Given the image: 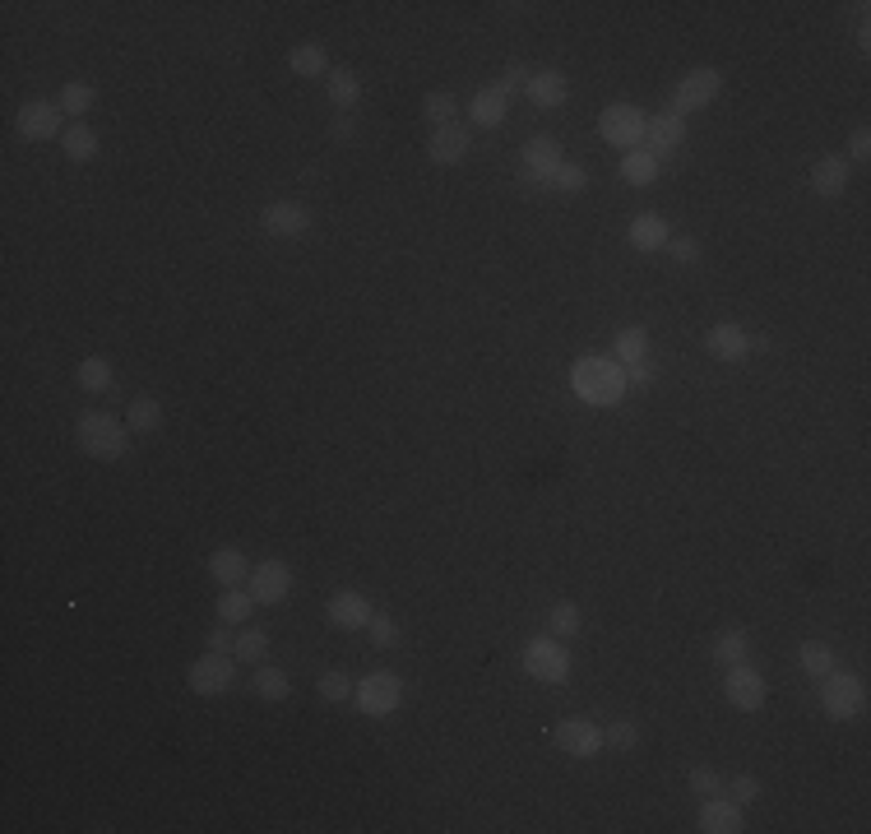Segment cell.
Segmentation results:
<instances>
[{"label": "cell", "mask_w": 871, "mask_h": 834, "mask_svg": "<svg viewBox=\"0 0 871 834\" xmlns=\"http://www.w3.org/2000/svg\"><path fill=\"white\" fill-rule=\"evenodd\" d=\"M468 144H473L468 126L464 121H450V126H441V130H431L427 135V158L436 167H455V163H464L468 158Z\"/></svg>", "instance_id": "17"}, {"label": "cell", "mask_w": 871, "mask_h": 834, "mask_svg": "<svg viewBox=\"0 0 871 834\" xmlns=\"http://www.w3.org/2000/svg\"><path fill=\"white\" fill-rule=\"evenodd\" d=\"M353 705H357V714H371V719L394 714V709L404 705V682H399V672H390V668L367 672V677L353 686Z\"/></svg>", "instance_id": "5"}, {"label": "cell", "mask_w": 871, "mask_h": 834, "mask_svg": "<svg viewBox=\"0 0 871 834\" xmlns=\"http://www.w3.org/2000/svg\"><path fill=\"white\" fill-rule=\"evenodd\" d=\"M746 658V631H719L714 635V663H723V668H733V663H742Z\"/></svg>", "instance_id": "40"}, {"label": "cell", "mask_w": 871, "mask_h": 834, "mask_svg": "<svg viewBox=\"0 0 871 834\" xmlns=\"http://www.w3.org/2000/svg\"><path fill=\"white\" fill-rule=\"evenodd\" d=\"M334 139H353V121H348V116H339V121H334Z\"/></svg>", "instance_id": "52"}, {"label": "cell", "mask_w": 871, "mask_h": 834, "mask_svg": "<svg viewBox=\"0 0 871 834\" xmlns=\"http://www.w3.org/2000/svg\"><path fill=\"white\" fill-rule=\"evenodd\" d=\"M682 139H686V121H682V116H672V112L649 116V126H644V144H649V153H654V158L672 153Z\"/></svg>", "instance_id": "21"}, {"label": "cell", "mask_w": 871, "mask_h": 834, "mask_svg": "<svg viewBox=\"0 0 871 834\" xmlns=\"http://www.w3.org/2000/svg\"><path fill=\"white\" fill-rule=\"evenodd\" d=\"M251 686H255V695H260V700H288V695H292V677L283 668H269V663H260V668H255Z\"/></svg>", "instance_id": "30"}, {"label": "cell", "mask_w": 871, "mask_h": 834, "mask_svg": "<svg viewBox=\"0 0 871 834\" xmlns=\"http://www.w3.org/2000/svg\"><path fill=\"white\" fill-rule=\"evenodd\" d=\"M65 112L56 107L51 98H28L19 112H14V130L24 139H33V144H42V139H61L65 135Z\"/></svg>", "instance_id": "10"}, {"label": "cell", "mask_w": 871, "mask_h": 834, "mask_svg": "<svg viewBox=\"0 0 871 834\" xmlns=\"http://www.w3.org/2000/svg\"><path fill=\"white\" fill-rule=\"evenodd\" d=\"M719 89H723L719 70H714V65H695V70H686V75L672 84V107H668V112L686 121V116L705 112L709 102L719 98Z\"/></svg>", "instance_id": "4"}, {"label": "cell", "mask_w": 871, "mask_h": 834, "mask_svg": "<svg viewBox=\"0 0 871 834\" xmlns=\"http://www.w3.org/2000/svg\"><path fill=\"white\" fill-rule=\"evenodd\" d=\"M728 788H733V802H737V807H746V802H756V797H760V779H756V774H737Z\"/></svg>", "instance_id": "47"}, {"label": "cell", "mask_w": 871, "mask_h": 834, "mask_svg": "<svg viewBox=\"0 0 871 834\" xmlns=\"http://www.w3.org/2000/svg\"><path fill=\"white\" fill-rule=\"evenodd\" d=\"M367 635H371V645L376 649H394L399 645V621H394L390 612H376V617L367 621Z\"/></svg>", "instance_id": "43"}, {"label": "cell", "mask_w": 871, "mask_h": 834, "mask_svg": "<svg viewBox=\"0 0 871 834\" xmlns=\"http://www.w3.org/2000/svg\"><path fill=\"white\" fill-rule=\"evenodd\" d=\"M524 672L533 682H547V686H561L570 677V654L556 635H533L524 645Z\"/></svg>", "instance_id": "8"}, {"label": "cell", "mask_w": 871, "mask_h": 834, "mask_svg": "<svg viewBox=\"0 0 871 834\" xmlns=\"http://www.w3.org/2000/svg\"><path fill=\"white\" fill-rule=\"evenodd\" d=\"M232 645H237V635L228 631V621H223V626H214V631L204 635V649H214V654H232Z\"/></svg>", "instance_id": "50"}, {"label": "cell", "mask_w": 871, "mask_h": 834, "mask_svg": "<svg viewBox=\"0 0 871 834\" xmlns=\"http://www.w3.org/2000/svg\"><path fill=\"white\" fill-rule=\"evenodd\" d=\"M691 788L700 797H714L719 788H728V784H723V774L714 770V765H695V770H691Z\"/></svg>", "instance_id": "44"}, {"label": "cell", "mask_w": 871, "mask_h": 834, "mask_svg": "<svg viewBox=\"0 0 871 834\" xmlns=\"http://www.w3.org/2000/svg\"><path fill=\"white\" fill-rule=\"evenodd\" d=\"M325 617H329V626H339V631H367V621L376 617V607H371L367 594H357V589H339V594H329Z\"/></svg>", "instance_id": "13"}, {"label": "cell", "mask_w": 871, "mask_h": 834, "mask_svg": "<svg viewBox=\"0 0 871 834\" xmlns=\"http://www.w3.org/2000/svg\"><path fill=\"white\" fill-rule=\"evenodd\" d=\"M644 126H649V116L635 107V102H607L603 112H598V135L612 144V149H640L644 144Z\"/></svg>", "instance_id": "6"}, {"label": "cell", "mask_w": 871, "mask_h": 834, "mask_svg": "<svg viewBox=\"0 0 871 834\" xmlns=\"http://www.w3.org/2000/svg\"><path fill=\"white\" fill-rule=\"evenodd\" d=\"M232 682H237V658L232 654L204 649V654L186 668V686L195 695H223V691H232Z\"/></svg>", "instance_id": "9"}, {"label": "cell", "mask_w": 871, "mask_h": 834, "mask_svg": "<svg viewBox=\"0 0 871 834\" xmlns=\"http://www.w3.org/2000/svg\"><path fill=\"white\" fill-rule=\"evenodd\" d=\"M603 746H612V751H635L640 746V728H635L631 719H617L603 728Z\"/></svg>", "instance_id": "42"}, {"label": "cell", "mask_w": 871, "mask_h": 834, "mask_svg": "<svg viewBox=\"0 0 871 834\" xmlns=\"http://www.w3.org/2000/svg\"><path fill=\"white\" fill-rule=\"evenodd\" d=\"M455 112H459L455 93H427V98H422V121H427L431 130L450 126V121H455Z\"/></svg>", "instance_id": "37"}, {"label": "cell", "mask_w": 871, "mask_h": 834, "mask_svg": "<svg viewBox=\"0 0 871 834\" xmlns=\"http://www.w3.org/2000/svg\"><path fill=\"white\" fill-rule=\"evenodd\" d=\"M668 251H672V260H677V265H700V241H695V237H672Z\"/></svg>", "instance_id": "46"}, {"label": "cell", "mask_w": 871, "mask_h": 834, "mask_svg": "<svg viewBox=\"0 0 871 834\" xmlns=\"http://www.w3.org/2000/svg\"><path fill=\"white\" fill-rule=\"evenodd\" d=\"M626 241H631L635 251H663L672 241V228L663 214H635L631 228H626Z\"/></svg>", "instance_id": "22"}, {"label": "cell", "mask_w": 871, "mask_h": 834, "mask_svg": "<svg viewBox=\"0 0 871 834\" xmlns=\"http://www.w3.org/2000/svg\"><path fill=\"white\" fill-rule=\"evenodd\" d=\"M570 390L580 394L584 404L612 408L631 394V385H626V367L617 357H580V362H570Z\"/></svg>", "instance_id": "1"}, {"label": "cell", "mask_w": 871, "mask_h": 834, "mask_svg": "<svg viewBox=\"0 0 871 834\" xmlns=\"http://www.w3.org/2000/svg\"><path fill=\"white\" fill-rule=\"evenodd\" d=\"M209 575H214L223 589H237L241 580H251V561H246L241 547H218V552L209 556Z\"/></svg>", "instance_id": "24"}, {"label": "cell", "mask_w": 871, "mask_h": 834, "mask_svg": "<svg viewBox=\"0 0 871 834\" xmlns=\"http://www.w3.org/2000/svg\"><path fill=\"white\" fill-rule=\"evenodd\" d=\"M529 75H533L529 65H519V61H515V65H510V70H505V75H501V89L510 93V98H515L519 89H529Z\"/></svg>", "instance_id": "49"}, {"label": "cell", "mask_w": 871, "mask_h": 834, "mask_svg": "<svg viewBox=\"0 0 871 834\" xmlns=\"http://www.w3.org/2000/svg\"><path fill=\"white\" fill-rule=\"evenodd\" d=\"M705 353L714 357V362H746L756 348H751V334H746L742 325L723 320V325L705 329Z\"/></svg>", "instance_id": "16"}, {"label": "cell", "mask_w": 871, "mask_h": 834, "mask_svg": "<svg viewBox=\"0 0 871 834\" xmlns=\"http://www.w3.org/2000/svg\"><path fill=\"white\" fill-rule=\"evenodd\" d=\"M584 631V617L575 603H552V612H547V635H556V640H575V635Z\"/></svg>", "instance_id": "34"}, {"label": "cell", "mask_w": 871, "mask_h": 834, "mask_svg": "<svg viewBox=\"0 0 871 834\" xmlns=\"http://www.w3.org/2000/svg\"><path fill=\"white\" fill-rule=\"evenodd\" d=\"M510 116V93L501 89V84H487V89H478L473 98H468V121L482 130H496Z\"/></svg>", "instance_id": "19"}, {"label": "cell", "mask_w": 871, "mask_h": 834, "mask_svg": "<svg viewBox=\"0 0 871 834\" xmlns=\"http://www.w3.org/2000/svg\"><path fill=\"white\" fill-rule=\"evenodd\" d=\"M867 153H871V130L858 126L848 135V163H867Z\"/></svg>", "instance_id": "48"}, {"label": "cell", "mask_w": 871, "mask_h": 834, "mask_svg": "<svg viewBox=\"0 0 871 834\" xmlns=\"http://www.w3.org/2000/svg\"><path fill=\"white\" fill-rule=\"evenodd\" d=\"M584 186H589V172H584L580 163H566V158H561V167L547 177V190H556V195H580Z\"/></svg>", "instance_id": "39"}, {"label": "cell", "mask_w": 871, "mask_h": 834, "mask_svg": "<svg viewBox=\"0 0 871 834\" xmlns=\"http://www.w3.org/2000/svg\"><path fill=\"white\" fill-rule=\"evenodd\" d=\"M858 47H871V24H867V5H858Z\"/></svg>", "instance_id": "51"}, {"label": "cell", "mask_w": 871, "mask_h": 834, "mask_svg": "<svg viewBox=\"0 0 871 834\" xmlns=\"http://www.w3.org/2000/svg\"><path fill=\"white\" fill-rule=\"evenodd\" d=\"M269 654V631L265 626H246V631H237V645H232V658L237 663H265Z\"/></svg>", "instance_id": "32"}, {"label": "cell", "mask_w": 871, "mask_h": 834, "mask_svg": "<svg viewBox=\"0 0 871 834\" xmlns=\"http://www.w3.org/2000/svg\"><path fill=\"white\" fill-rule=\"evenodd\" d=\"M126 417H130V422H126L130 431L149 436V431L163 427V404H158L153 394H135V399H130V408H126Z\"/></svg>", "instance_id": "28"}, {"label": "cell", "mask_w": 871, "mask_h": 834, "mask_svg": "<svg viewBox=\"0 0 871 834\" xmlns=\"http://www.w3.org/2000/svg\"><path fill=\"white\" fill-rule=\"evenodd\" d=\"M649 357V329L644 325H626L617 329V362L631 367V362H644Z\"/></svg>", "instance_id": "31"}, {"label": "cell", "mask_w": 871, "mask_h": 834, "mask_svg": "<svg viewBox=\"0 0 871 834\" xmlns=\"http://www.w3.org/2000/svg\"><path fill=\"white\" fill-rule=\"evenodd\" d=\"M821 709L825 719L834 723H853L862 719V709H867V686H862L858 672H825L821 677Z\"/></svg>", "instance_id": "3"}, {"label": "cell", "mask_w": 871, "mask_h": 834, "mask_svg": "<svg viewBox=\"0 0 871 834\" xmlns=\"http://www.w3.org/2000/svg\"><path fill=\"white\" fill-rule=\"evenodd\" d=\"M292 594V570L288 561H278V556H269V561H260V566H251V598L255 603H283V598Z\"/></svg>", "instance_id": "14"}, {"label": "cell", "mask_w": 871, "mask_h": 834, "mask_svg": "<svg viewBox=\"0 0 871 834\" xmlns=\"http://www.w3.org/2000/svg\"><path fill=\"white\" fill-rule=\"evenodd\" d=\"M723 695H728V705L733 709L756 714V709L765 705V677L742 658V663H733V668H723Z\"/></svg>", "instance_id": "12"}, {"label": "cell", "mask_w": 871, "mask_h": 834, "mask_svg": "<svg viewBox=\"0 0 871 834\" xmlns=\"http://www.w3.org/2000/svg\"><path fill=\"white\" fill-rule=\"evenodd\" d=\"M316 691L329 705H343V700H353V677H348V672H325L316 682Z\"/></svg>", "instance_id": "41"}, {"label": "cell", "mask_w": 871, "mask_h": 834, "mask_svg": "<svg viewBox=\"0 0 871 834\" xmlns=\"http://www.w3.org/2000/svg\"><path fill=\"white\" fill-rule=\"evenodd\" d=\"M251 607L255 598L246 594V589H223V598H218V621H228V626H241V621H251Z\"/></svg>", "instance_id": "36"}, {"label": "cell", "mask_w": 871, "mask_h": 834, "mask_svg": "<svg viewBox=\"0 0 871 834\" xmlns=\"http://www.w3.org/2000/svg\"><path fill=\"white\" fill-rule=\"evenodd\" d=\"M552 742L561 746L566 756L589 760V756H598V751H603V728H598V723H589V719H561V723H556V733H552Z\"/></svg>", "instance_id": "15"}, {"label": "cell", "mask_w": 871, "mask_h": 834, "mask_svg": "<svg viewBox=\"0 0 871 834\" xmlns=\"http://www.w3.org/2000/svg\"><path fill=\"white\" fill-rule=\"evenodd\" d=\"M260 232L265 237H278V241H297L311 232V209L297 200H269L260 209Z\"/></svg>", "instance_id": "11"}, {"label": "cell", "mask_w": 871, "mask_h": 834, "mask_svg": "<svg viewBox=\"0 0 871 834\" xmlns=\"http://www.w3.org/2000/svg\"><path fill=\"white\" fill-rule=\"evenodd\" d=\"M93 102H98V93H93V84H65L61 93H56V107H61L65 116H84V112H93Z\"/></svg>", "instance_id": "38"}, {"label": "cell", "mask_w": 871, "mask_h": 834, "mask_svg": "<svg viewBox=\"0 0 871 834\" xmlns=\"http://www.w3.org/2000/svg\"><path fill=\"white\" fill-rule=\"evenodd\" d=\"M75 441H79V450H84L89 459L116 464V459L130 450V427L121 422V417L89 408V413H79V422H75Z\"/></svg>", "instance_id": "2"}, {"label": "cell", "mask_w": 871, "mask_h": 834, "mask_svg": "<svg viewBox=\"0 0 871 834\" xmlns=\"http://www.w3.org/2000/svg\"><path fill=\"white\" fill-rule=\"evenodd\" d=\"M61 149H65V158H70V163H89V158H98L102 139H98V130H93L89 121H70V126H65V135H61Z\"/></svg>", "instance_id": "25"}, {"label": "cell", "mask_w": 871, "mask_h": 834, "mask_svg": "<svg viewBox=\"0 0 871 834\" xmlns=\"http://www.w3.org/2000/svg\"><path fill=\"white\" fill-rule=\"evenodd\" d=\"M288 70L297 79H325L329 75L325 47H320V42H302V47H292L288 51Z\"/></svg>", "instance_id": "26"}, {"label": "cell", "mask_w": 871, "mask_h": 834, "mask_svg": "<svg viewBox=\"0 0 871 834\" xmlns=\"http://www.w3.org/2000/svg\"><path fill=\"white\" fill-rule=\"evenodd\" d=\"M797 663H802V672H807V677H816V682H821L825 672L839 668V663H834V649L825 645V640H807V645L797 649Z\"/></svg>", "instance_id": "33"}, {"label": "cell", "mask_w": 871, "mask_h": 834, "mask_svg": "<svg viewBox=\"0 0 871 834\" xmlns=\"http://www.w3.org/2000/svg\"><path fill=\"white\" fill-rule=\"evenodd\" d=\"M561 167V139L556 135H529L519 149V186L547 190V177Z\"/></svg>", "instance_id": "7"}, {"label": "cell", "mask_w": 871, "mask_h": 834, "mask_svg": "<svg viewBox=\"0 0 871 834\" xmlns=\"http://www.w3.org/2000/svg\"><path fill=\"white\" fill-rule=\"evenodd\" d=\"M848 181H853V163H848L844 153H825V158L811 163V190L821 200H839L848 190Z\"/></svg>", "instance_id": "18"}, {"label": "cell", "mask_w": 871, "mask_h": 834, "mask_svg": "<svg viewBox=\"0 0 871 834\" xmlns=\"http://www.w3.org/2000/svg\"><path fill=\"white\" fill-rule=\"evenodd\" d=\"M529 102L533 107H543V112H552V107H561V102L570 98V84L561 70H533L529 75Z\"/></svg>", "instance_id": "23"}, {"label": "cell", "mask_w": 871, "mask_h": 834, "mask_svg": "<svg viewBox=\"0 0 871 834\" xmlns=\"http://www.w3.org/2000/svg\"><path fill=\"white\" fill-rule=\"evenodd\" d=\"M654 380H658V367L649 362V357H644V362H631V367H626V385H631V390H649Z\"/></svg>", "instance_id": "45"}, {"label": "cell", "mask_w": 871, "mask_h": 834, "mask_svg": "<svg viewBox=\"0 0 871 834\" xmlns=\"http://www.w3.org/2000/svg\"><path fill=\"white\" fill-rule=\"evenodd\" d=\"M325 98L334 102L339 112H348V107L362 102V79H357L353 70H329L325 75Z\"/></svg>", "instance_id": "27"}, {"label": "cell", "mask_w": 871, "mask_h": 834, "mask_svg": "<svg viewBox=\"0 0 871 834\" xmlns=\"http://www.w3.org/2000/svg\"><path fill=\"white\" fill-rule=\"evenodd\" d=\"M700 830L705 834H742L746 825H742V807H737L733 797H723V793H714V797H705V807H700Z\"/></svg>", "instance_id": "20"}, {"label": "cell", "mask_w": 871, "mask_h": 834, "mask_svg": "<svg viewBox=\"0 0 871 834\" xmlns=\"http://www.w3.org/2000/svg\"><path fill=\"white\" fill-rule=\"evenodd\" d=\"M75 380L84 385L89 394H102V390H112V362L102 353H93V357H84L79 362V371H75Z\"/></svg>", "instance_id": "35"}, {"label": "cell", "mask_w": 871, "mask_h": 834, "mask_svg": "<svg viewBox=\"0 0 871 834\" xmlns=\"http://www.w3.org/2000/svg\"><path fill=\"white\" fill-rule=\"evenodd\" d=\"M621 181L626 186H654L658 181V158L649 149H631L621 158Z\"/></svg>", "instance_id": "29"}]
</instances>
